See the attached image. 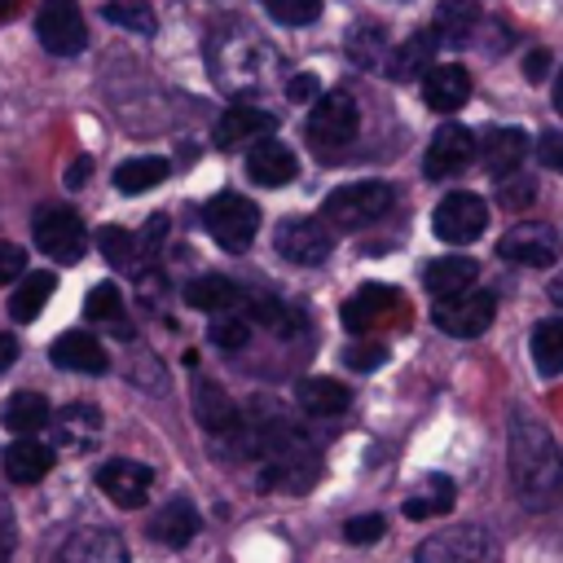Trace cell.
<instances>
[{"label":"cell","mask_w":563,"mask_h":563,"mask_svg":"<svg viewBox=\"0 0 563 563\" xmlns=\"http://www.w3.org/2000/svg\"><path fill=\"white\" fill-rule=\"evenodd\" d=\"M35 35L53 57H75L88 48V22L75 0H40Z\"/></svg>","instance_id":"52a82bcc"},{"label":"cell","mask_w":563,"mask_h":563,"mask_svg":"<svg viewBox=\"0 0 563 563\" xmlns=\"http://www.w3.org/2000/svg\"><path fill=\"white\" fill-rule=\"evenodd\" d=\"M48 361L57 369H70V374H106L110 369V356H106L101 339L97 334H84V330H66L48 347Z\"/></svg>","instance_id":"ac0fdd59"},{"label":"cell","mask_w":563,"mask_h":563,"mask_svg":"<svg viewBox=\"0 0 563 563\" xmlns=\"http://www.w3.org/2000/svg\"><path fill=\"white\" fill-rule=\"evenodd\" d=\"M84 312H88V321H119V312H123L119 286L114 282H97L88 290V299H84Z\"/></svg>","instance_id":"ab89813d"},{"label":"cell","mask_w":563,"mask_h":563,"mask_svg":"<svg viewBox=\"0 0 563 563\" xmlns=\"http://www.w3.org/2000/svg\"><path fill=\"white\" fill-rule=\"evenodd\" d=\"M97 488L119 510H136V506H145V497L154 488V471L145 462H132V457H110L97 466Z\"/></svg>","instance_id":"7c38bea8"},{"label":"cell","mask_w":563,"mask_h":563,"mask_svg":"<svg viewBox=\"0 0 563 563\" xmlns=\"http://www.w3.org/2000/svg\"><path fill=\"white\" fill-rule=\"evenodd\" d=\"M391 202H396V189L387 180H356V185H339L325 198L321 216L334 229H361V224L383 220L391 211Z\"/></svg>","instance_id":"277c9868"},{"label":"cell","mask_w":563,"mask_h":563,"mask_svg":"<svg viewBox=\"0 0 563 563\" xmlns=\"http://www.w3.org/2000/svg\"><path fill=\"white\" fill-rule=\"evenodd\" d=\"M554 110L563 114V70H559V79H554Z\"/></svg>","instance_id":"9f6ffc18"},{"label":"cell","mask_w":563,"mask_h":563,"mask_svg":"<svg viewBox=\"0 0 563 563\" xmlns=\"http://www.w3.org/2000/svg\"><path fill=\"white\" fill-rule=\"evenodd\" d=\"M537 198V185L528 176H501V207H523Z\"/></svg>","instance_id":"bcb514c9"},{"label":"cell","mask_w":563,"mask_h":563,"mask_svg":"<svg viewBox=\"0 0 563 563\" xmlns=\"http://www.w3.org/2000/svg\"><path fill=\"white\" fill-rule=\"evenodd\" d=\"M246 295H242V286L238 282H229V277H220V273H207V277H194L189 286H185V303L189 308H198V312H233L238 303H242Z\"/></svg>","instance_id":"484cf974"},{"label":"cell","mask_w":563,"mask_h":563,"mask_svg":"<svg viewBox=\"0 0 563 563\" xmlns=\"http://www.w3.org/2000/svg\"><path fill=\"white\" fill-rule=\"evenodd\" d=\"M26 273V251L18 242H0V286L18 282Z\"/></svg>","instance_id":"f6af8a7d"},{"label":"cell","mask_w":563,"mask_h":563,"mask_svg":"<svg viewBox=\"0 0 563 563\" xmlns=\"http://www.w3.org/2000/svg\"><path fill=\"white\" fill-rule=\"evenodd\" d=\"M383 532H387V519L374 515V510H369V515H356V519L343 523V541H347V545H374Z\"/></svg>","instance_id":"7bdbcfd3"},{"label":"cell","mask_w":563,"mask_h":563,"mask_svg":"<svg viewBox=\"0 0 563 563\" xmlns=\"http://www.w3.org/2000/svg\"><path fill=\"white\" fill-rule=\"evenodd\" d=\"M471 158H475V136H471L462 123H444V128L431 136V145H427L422 172H427L431 180H444V176L466 172Z\"/></svg>","instance_id":"5bb4252c"},{"label":"cell","mask_w":563,"mask_h":563,"mask_svg":"<svg viewBox=\"0 0 563 563\" xmlns=\"http://www.w3.org/2000/svg\"><path fill=\"white\" fill-rule=\"evenodd\" d=\"M422 101L435 110V114H453L471 101V70L457 66V62H444V66H431L422 75Z\"/></svg>","instance_id":"2e32d148"},{"label":"cell","mask_w":563,"mask_h":563,"mask_svg":"<svg viewBox=\"0 0 563 563\" xmlns=\"http://www.w3.org/2000/svg\"><path fill=\"white\" fill-rule=\"evenodd\" d=\"M528 158V136L519 128H493L484 136V167L501 180V176H515L519 163Z\"/></svg>","instance_id":"4316f807"},{"label":"cell","mask_w":563,"mask_h":563,"mask_svg":"<svg viewBox=\"0 0 563 563\" xmlns=\"http://www.w3.org/2000/svg\"><path fill=\"white\" fill-rule=\"evenodd\" d=\"M317 88H321V84H317V75H308V70H303V75H295V79H290V101H317Z\"/></svg>","instance_id":"c3c4849f"},{"label":"cell","mask_w":563,"mask_h":563,"mask_svg":"<svg viewBox=\"0 0 563 563\" xmlns=\"http://www.w3.org/2000/svg\"><path fill=\"white\" fill-rule=\"evenodd\" d=\"M198 528H202V519H198L194 501H185V497H172V501L158 506L154 519H150V537H154L158 545H172V550L189 545V541L198 537Z\"/></svg>","instance_id":"603a6c76"},{"label":"cell","mask_w":563,"mask_h":563,"mask_svg":"<svg viewBox=\"0 0 563 563\" xmlns=\"http://www.w3.org/2000/svg\"><path fill=\"white\" fill-rule=\"evenodd\" d=\"M413 563H493V537L479 523H453L427 537Z\"/></svg>","instance_id":"ba28073f"},{"label":"cell","mask_w":563,"mask_h":563,"mask_svg":"<svg viewBox=\"0 0 563 563\" xmlns=\"http://www.w3.org/2000/svg\"><path fill=\"white\" fill-rule=\"evenodd\" d=\"M444 510H453V479L449 475H427L422 493L405 497V515L409 519H431V515H444Z\"/></svg>","instance_id":"d590c367"},{"label":"cell","mask_w":563,"mask_h":563,"mask_svg":"<svg viewBox=\"0 0 563 563\" xmlns=\"http://www.w3.org/2000/svg\"><path fill=\"white\" fill-rule=\"evenodd\" d=\"M435 35L431 31H418V35H409L396 53H387V62H383V70L391 75V79H422V70H431V57H435Z\"/></svg>","instance_id":"83f0119b"},{"label":"cell","mask_w":563,"mask_h":563,"mask_svg":"<svg viewBox=\"0 0 563 563\" xmlns=\"http://www.w3.org/2000/svg\"><path fill=\"white\" fill-rule=\"evenodd\" d=\"M559 251H563V242L550 224H515L497 242V255L510 260V264H523V268H545V264L559 260Z\"/></svg>","instance_id":"4fadbf2b"},{"label":"cell","mask_w":563,"mask_h":563,"mask_svg":"<svg viewBox=\"0 0 563 563\" xmlns=\"http://www.w3.org/2000/svg\"><path fill=\"white\" fill-rule=\"evenodd\" d=\"M13 361H18V339L0 330V374H4V369H9Z\"/></svg>","instance_id":"816d5d0a"},{"label":"cell","mask_w":563,"mask_h":563,"mask_svg":"<svg viewBox=\"0 0 563 563\" xmlns=\"http://www.w3.org/2000/svg\"><path fill=\"white\" fill-rule=\"evenodd\" d=\"M194 413H198V422H202L211 435H233V431L242 427L238 405H233V400L224 396V387L211 383V378H198V383H194Z\"/></svg>","instance_id":"7402d4cb"},{"label":"cell","mask_w":563,"mask_h":563,"mask_svg":"<svg viewBox=\"0 0 563 563\" xmlns=\"http://www.w3.org/2000/svg\"><path fill=\"white\" fill-rule=\"evenodd\" d=\"M277 251H282V260H290L299 268H317L334 251V229L317 216H290L277 229Z\"/></svg>","instance_id":"30bf717a"},{"label":"cell","mask_w":563,"mask_h":563,"mask_svg":"<svg viewBox=\"0 0 563 563\" xmlns=\"http://www.w3.org/2000/svg\"><path fill=\"white\" fill-rule=\"evenodd\" d=\"M295 396H299V405L308 413H321V418H334V413H343L352 405V396H347V387L339 378H303Z\"/></svg>","instance_id":"836d02e7"},{"label":"cell","mask_w":563,"mask_h":563,"mask_svg":"<svg viewBox=\"0 0 563 563\" xmlns=\"http://www.w3.org/2000/svg\"><path fill=\"white\" fill-rule=\"evenodd\" d=\"M510 484L528 510H550L563 501V453L545 422L528 409L510 413Z\"/></svg>","instance_id":"6da1fadb"},{"label":"cell","mask_w":563,"mask_h":563,"mask_svg":"<svg viewBox=\"0 0 563 563\" xmlns=\"http://www.w3.org/2000/svg\"><path fill=\"white\" fill-rule=\"evenodd\" d=\"M246 334H251V325H246V317H233V312H216V321H211V343L216 347H242L246 343Z\"/></svg>","instance_id":"b9f144b4"},{"label":"cell","mask_w":563,"mask_h":563,"mask_svg":"<svg viewBox=\"0 0 563 563\" xmlns=\"http://www.w3.org/2000/svg\"><path fill=\"white\" fill-rule=\"evenodd\" d=\"M387 361V347L383 343H352L347 352H343V365L347 369H374V365H383Z\"/></svg>","instance_id":"ee69618b"},{"label":"cell","mask_w":563,"mask_h":563,"mask_svg":"<svg viewBox=\"0 0 563 563\" xmlns=\"http://www.w3.org/2000/svg\"><path fill=\"white\" fill-rule=\"evenodd\" d=\"M88 172H92V163H88V158H79V163H75L70 172H66V185H79V180H84Z\"/></svg>","instance_id":"f5cc1de1"},{"label":"cell","mask_w":563,"mask_h":563,"mask_svg":"<svg viewBox=\"0 0 563 563\" xmlns=\"http://www.w3.org/2000/svg\"><path fill=\"white\" fill-rule=\"evenodd\" d=\"M532 361L545 378L563 374V317H545L532 325Z\"/></svg>","instance_id":"e575fe53"},{"label":"cell","mask_w":563,"mask_h":563,"mask_svg":"<svg viewBox=\"0 0 563 563\" xmlns=\"http://www.w3.org/2000/svg\"><path fill=\"white\" fill-rule=\"evenodd\" d=\"M53 444H44V440H31V435H18L9 449H4V457H0V466H4V475L13 479V484H40L48 471H53Z\"/></svg>","instance_id":"ffe728a7"},{"label":"cell","mask_w":563,"mask_h":563,"mask_svg":"<svg viewBox=\"0 0 563 563\" xmlns=\"http://www.w3.org/2000/svg\"><path fill=\"white\" fill-rule=\"evenodd\" d=\"M268 132H273V114L268 110H260V106H233L211 128V145L216 150H242L251 141H264Z\"/></svg>","instance_id":"e0dca14e"},{"label":"cell","mask_w":563,"mask_h":563,"mask_svg":"<svg viewBox=\"0 0 563 563\" xmlns=\"http://www.w3.org/2000/svg\"><path fill=\"white\" fill-rule=\"evenodd\" d=\"M18 4H22V0H0V22H9V18L18 13Z\"/></svg>","instance_id":"11a10c76"},{"label":"cell","mask_w":563,"mask_h":563,"mask_svg":"<svg viewBox=\"0 0 563 563\" xmlns=\"http://www.w3.org/2000/svg\"><path fill=\"white\" fill-rule=\"evenodd\" d=\"M343 48H347V57L361 66V70H378L383 62H387V31L378 26V22H356L352 31H347V40H343Z\"/></svg>","instance_id":"1f68e13d"},{"label":"cell","mask_w":563,"mask_h":563,"mask_svg":"<svg viewBox=\"0 0 563 563\" xmlns=\"http://www.w3.org/2000/svg\"><path fill=\"white\" fill-rule=\"evenodd\" d=\"M396 303H400V290H396V286H378V282H369V286H361V290L343 303V321H347L352 334H365V330H374Z\"/></svg>","instance_id":"44dd1931"},{"label":"cell","mask_w":563,"mask_h":563,"mask_svg":"<svg viewBox=\"0 0 563 563\" xmlns=\"http://www.w3.org/2000/svg\"><path fill=\"white\" fill-rule=\"evenodd\" d=\"M251 317L264 321V325L277 330V334H295V330H303V312L290 308L286 299H251Z\"/></svg>","instance_id":"f35d334b"},{"label":"cell","mask_w":563,"mask_h":563,"mask_svg":"<svg viewBox=\"0 0 563 563\" xmlns=\"http://www.w3.org/2000/svg\"><path fill=\"white\" fill-rule=\"evenodd\" d=\"M101 13L114 22V26H123V31H136V35H154V9H150V0H106L101 4Z\"/></svg>","instance_id":"74e56055"},{"label":"cell","mask_w":563,"mask_h":563,"mask_svg":"<svg viewBox=\"0 0 563 563\" xmlns=\"http://www.w3.org/2000/svg\"><path fill=\"white\" fill-rule=\"evenodd\" d=\"M356 123H361V110H356L352 92L334 88V92L317 97V106H312V114H308V128H303V132H308V145H312L317 154H325V163H334V154L352 145Z\"/></svg>","instance_id":"3957f363"},{"label":"cell","mask_w":563,"mask_h":563,"mask_svg":"<svg viewBox=\"0 0 563 563\" xmlns=\"http://www.w3.org/2000/svg\"><path fill=\"white\" fill-rule=\"evenodd\" d=\"M295 172H299V163H295L290 145H282V141H268V136H264V141H255V145L246 150V176H251L255 185H264V189L290 185Z\"/></svg>","instance_id":"d6986e66"},{"label":"cell","mask_w":563,"mask_h":563,"mask_svg":"<svg viewBox=\"0 0 563 563\" xmlns=\"http://www.w3.org/2000/svg\"><path fill=\"white\" fill-rule=\"evenodd\" d=\"M475 26H479V4L475 0H440L431 35L444 40V44H462V40H471Z\"/></svg>","instance_id":"4dcf8cb0"},{"label":"cell","mask_w":563,"mask_h":563,"mask_svg":"<svg viewBox=\"0 0 563 563\" xmlns=\"http://www.w3.org/2000/svg\"><path fill=\"white\" fill-rule=\"evenodd\" d=\"M202 224L224 251H246L260 229V207L246 194H216L202 207Z\"/></svg>","instance_id":"8992f818"},{"label":"cell","mask_w":563,"mask_h":563,"mask_svg":"<svg viewBox=\"0 0 563 563\" xmlns=\"http://www.w3.org/2000/svg\"><path fill=\"white\" fill-rule=\"evenodd\" d=\"M4 427L13 431V435H35V431H44L48 427V418H53V405L40 396V391H13L9 400H4Z\"/></svg>","instance_id":"f1b7e54d"},{"label":"cell","mask_w":563,"mask_h":563,"mask_svg":"<svg viewBox=\"0 0 563 563\" xmlns=\"http://www.w3.org/2000/svg\"><path fill=\"white\" fill-rule=\"evenodd\" d=\"M479 277V264L471 255H440L422 268V286L435 295V299H453L462 290H471Z\"/></svg>","instance_id":"cb8c5ba5"},{"label":"cell","mask_w":563,"mask_h":563,"mask_svg":"<svg viewBox=\"0 0 563 563\" xmlns=\"http://www.w3.org/2000/svg\"><path fill=\"white\" fill-rule=\"evenodd\" d=\"M277 22L286 26H308L317 13H321V0H260Z\"/></svg>","instance_id":"60d3db41"},{"label":"cell","mask_w":563,"mask_h":563,"mask_svg":"<svg viewBox=\"0 0 563 563\" xmlns=\"http://www.w3.org/2000/svg\"><path fill=\"white\" fill-rule=\"evenodd\" d=\"M207 66L224 92H264L277 79L273 44L251 26H220L207 40Z\"/></svg>","instance_id":"7a4b0ae2"},{"label":"cell","mask_w":563,"mask_h":563,"mask_svg":"<svg viewBox=\"0 0 563 563\" xmlns=\"http://www.w3.org/2000/svg\"><path fill=\"white\" fill-rule=\"evenodd\" d=\"M158 180H167V158H158V154L123 158V163L114 167V189H119V194H145V189H154Z\"/></svg>","instance_id":"d6a6232c"},{"label":"cell","mask_w":563,"mask_h":563,"mask_svg":"<svg viewBox=\"0 0 563 563\" xmlns=\"http://www.w3.org/2000/svg\"><path fill=\"white\" fill-rule=\"evenodd\" d=\"M9 554H13V523H9L4 501H0V563H9Z\"/></svg>","instance_id":"f907efd6"},{"label":"cell","mask_w":563,"mask_h":563,"mask_svg":"<svg viewBox=\"0 0 563 563\" xmlns=\"http://www.w3.org/2000/svg\"><path fill=\"white\" fill-rule=\"evenodd\" d=\"M97 246H101V255H106V264H114V268H128V273H136L141 268V242L128 233V229H119V224H106L101 233H97Z\"/></svg>","instance_id":"8d00e7d4"},{"label":"cell","mask_w":563,"mask_h":563,"mask_svg":"<svg viewBox=\"0 0 563 563\" xmlns=\"http://www.w3.org/2000/svg\"><path fill=\"white\" fill-rule=\"evenodd\" d=\"M31 238L35 246L53 260V264H75L88 246V233H84V220L66 207V202H44L31 220Z\"/></svg>","instance_id":"5b68a950"},{"label":"cell","mask_w":563,"mask_h":563,"mask_svg":"<svg viewBox=\"0 0 563 563\" xmlns=\"http://www.w3.org/2000/svg\"><path fill=\"white\" fill-rule=\"evenodd\" d=\"M53 290H57V277L53 273H26L22 282H18V290L9 295V317L13 321H35L40 312H44V303L53 299Z\"/></svg>","instance_id":"f546056e"},{"label":"cell","mask_w":563,"mask_h":563,"mask_svg":"<svg viewBox=\"0 0 563 563\" xmlns=\"http://www.w3.org/2000/svg\"><path fill=\"white\" fill-rule=\"evenodd\" d=\"M48 422H53L57 440H62L66 449H75V453L92 449V444H97V431H101V413H97V405H88V400H70V405L57 409Z\"/></svg>","instance_id":"d4e9b609"},{"label":"cell","mask_w":563,"mask_h":563,"mask_svg":"<svg viewBox=\"0 0 563 563\" xmlns=\"http://www.w3.org/2000/svg\"><path fill=\"white\" fill-rule=\"evenodd\" d=\"M53 563H128V545L114 528H75Z\"/></svg>","instance_id":"9a60e30c"},{"label":"cell","mask_w":563,"mask_h":563,"mask_svg":"<svg viewBox=\"0 0 563 563\" xmlns=\"http://www.w3.org/2000/svg\"><path fill=\"white\" fill-rule=\"evenodd\" d=\"M537 158H541L545 167L563 172V136H559V132H541V141H537Z\"/></svg>","instance_id":"7dc6e473"},{"label":"cell","mask_w":563,"mask_h":563,"mask_svg":"<svg viewBox=\"0 0 563 563\" xmlns=\"http://www.w3.org/2000/svg\"><path fill=\"white\" fill-rule=\"evenodd\" d=\"M493 317H497L493 290H462L453 299H435L431 308V321L453 339H479L493 325Z\"/></svg>","instance_id":"9c48e42d"},{"label":"cell","mask_w":563,"mask_h":563,"mask_svg":"<svg viewBox=\"0 0 563 563\" xmlns=\"http://www.w3.org/2000/svg\"><path fill=\"white\" fill-rule=\"evenodd\" d=\"M545 70H550V53H545V48H532V53L523 57V75H528V79H541Z\"/></svg>","instance_id":"681fc988"},{"label":"cell","mask_w":563,"mask_h":563,"mask_svg":"<svg viewBox=\"0 0 563 563\" xmlns=\"http://www.w3.org/2000/svg\"><path fill=\"white\" fill-rule=\"evenodd\" d=\"M484 224H488V202H484L479 194H449V198L435 207V216H431L435 238L449 242V246L475 242V238L484 233Z\"/></svg>","instance_id":"8fae6325"},{"label":"cell","mask_w":563,"mask_h":563,"mask_svg":"<svg viewBox=\"0 0 563 563\" xmlns=\"http://www.w3.org/2000/svg\"><path fill=\"white\" fill-rule=\"evenodd\" d=\"M550 299L563 308V273H559V277H550Z\"/></svg>","instance_id":"db71d44e"}]
</instances>
